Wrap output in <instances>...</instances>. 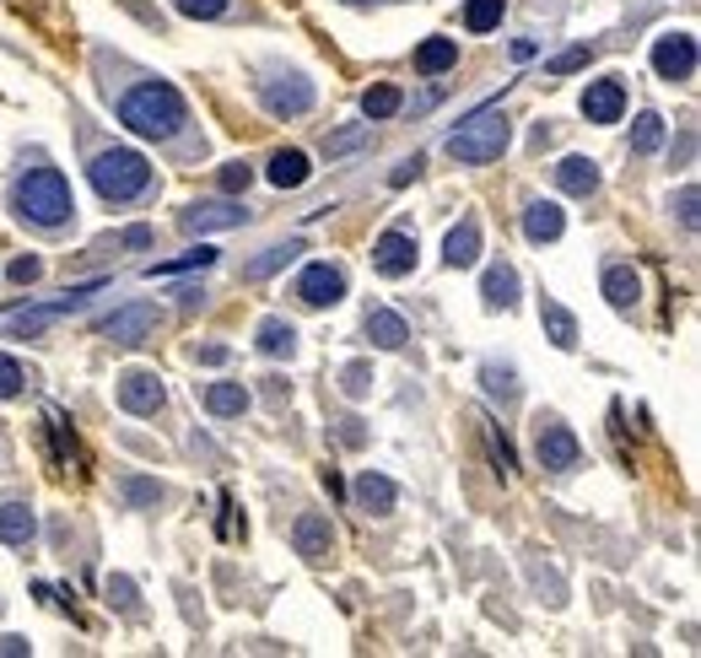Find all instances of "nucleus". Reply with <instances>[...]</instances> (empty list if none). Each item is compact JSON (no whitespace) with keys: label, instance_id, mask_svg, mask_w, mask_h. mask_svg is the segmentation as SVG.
Segmentation results:
<instances>
[{"label":"nucleus","instance_id":"de8ad7c7","mask_svg":"<svg viewBox=\"0 0 701 658\" xmlns=\"http://www.w3.org/2000/svg\"><path fill=\"white\" fill-rule=\"evenodd\" d=\"M340 443L346 449H362V421H340Z\"/></svg>","mask_w":701,"mask_h":658},{"label":"nucleus","instance_id":"09e8293b","mask_svg":"<svg viewBox=\"0 0 701 658\" xmlns=\"http://www.w3.org/2000/svg\"><path fill=\"white\" fill-rule=\"evenodd\" d=\"M491 449H497V464L512 469V443H508V438H491Z\"/></svg>","mask_w":701,"mask_h":658},{"label":"nucleus","instance_id":"4468645a","mask_svg":"<svg viewBox=\"0 0 701 658\" xmlns=\"http://www.w3.org/2000/svg\"><path fill=\"white\" fill-rule=\"evenodd\" d=\"M373 270L378 275H410L416 270V238L410 232H383L373 243Z\"/></svg>","mask_w":701,"mask_h":658},{"label":"nucleus","instance_id":"58836bf2","mask_svg":"<svg viewBox=\"0 0 701 658\" xmlns=\"http://www.w3.org/2000/svg\"><path fill=\"white\" fill-rule=\"evenodd\" d=\"M16 395H22V367H16V356H0V399Z\"/></svg>","mask_w":701,"mask_h":658},{"label":"nucleus","instance_id":"39448f33","mask_svg":"<svg viewBox=\"0 0 701 658\" xmlns=\"http://www.w3.org/2000/svg\"><path fill=\"white\" fill-rule=\"evenodd\" d=\"M653 70L664 81H691L697 76V38L691 33H658L653 38Z\"/></svg>","mask_w":701,"mask_h":658},{"label":"nucleus","instance_id":"a19ab883","mask_svg":"<svg viewBox=\"0 0 701 658\" xmlns=\"http://www.w3.org/2000/svg\"><path fill=\"white\" fill-rule=\"evenodd\" d=\"M697 205H701L697 184H686V190H680V200H675L669 211H680V227H691V232H697Z\"/></svg>","mask_w":701,"mask_h":658},{"label":"nucleus","instance_id":"4c0bfd02","mask_svg":"<svg viewBox=\"0 0 701 658\" xmlns=\"http://www.w3.org/2000/svg\"><path fill=\"white\" fill-rule=\"evenodd\" d=\"M249 184H255V168H249V162H227V168H222V190H227V195H244Z\"/></svg>","mask_w":701,"mask_h":658},{"label":"nucleus","instance_id":"dca6fc26","mask_svg":"<svg viewBox=\"0 0 701 658\" xmlns=\"http://www.w3.org/2000/svg\"><path fill=\"white\" fill-rule=\"evenodd\" d=\"M562 227H567V216H562V205H551V200H534V205L523 211V238H529V243H556Z\"/></svg>","mask_w":701,"mask_h":658},{"label":"nucleus","instance_id":"f704fd0d","mask_svg":"<svg viewBox=\"0 0 701 658\" xmlns=\"http://www.w3.org/2000/svg\"><path fill=\"white\" fill-rule=\"evenodd\" d=\"M120 491H125L129 508H157V502H162V486H157V480H140V475H125Z\"/></svg>","mask_w":701,"mask_h":658},{"label":"nucleus","instance_id":"f257e3e1","mask_svg":"<svg viewBox=\"0 0 701 658\" xmlns=\"http://www.w3.org/2000/svg\"><path fill=\"white\" fill-rule=\"evenodd\" d=\"M120 120L146 140H179V131L190 125V109L173 81H140L120 98Z\"/></svg>","mask_w":701,"mask_h":658},{"label":"nucleus","instance_id":"3c124183","mask_svg":"<svg viewBox=\"0 0 701 658\" xmlns=\"http://www.w3.org/2000/svg\"><path fill=\"white\" fill-rule=\"evenodd\" d=\"M512 60H534V38H518L512 44Z\"/></svg>","mask_w":701,"mask_h":658},{"label":"nucleus","instance_id":"2eb2a0df","mask_svg":"<svg viewBox=\"0 0 701 658\" xmlns=\"http://www.w3.org/2000/svg\"><path fill=\"white\" fill-rule=\"evenodd\" d=\"M292 545H297V556L324 561V556L335 551V529H329V519H319V513H303V519L292 524Z\"/></svg>","mask_w":701,"mask_h":658},{"label":"nucleus","instance_id":"6e6552de","mask_svg":"<svg viewBox=\"0 0 701 658\" xmlns=\"http://www.w3.org/2000/svg\"><path fill=\"white\" fill-rule=\"evenodd\" d=\"M98 286H70L60 303H44V308H27V314H16V319H5V329L11 334H22V340H33V334H44V329L55 325V319H65V314H76L87 297H92Z\"/></svg>","mask_w":701,"mask_h":658},{"label":"nucleus","instance_id":"603ef678","mask_svg":"<svg viewBox=\"0 0 701 658\" xmlns=\"http://www.w3.org/2000/svg\"><path fill=\"white\" fill-rule=\"evenodd\" d=\"M324 491H329V497H346V486H340V475H335V469H324Z\"/></svg>","mask_w":701,"mask_h":658},{"label":"nucleus","instance_id":"f3484780","mask_svg":"<svg viewBox=\"0 0 701 658\" xmlns=\"http://www.w3.org/2000/svg\"><path fill=\"white\" fill-rule=\"evenodd\" d=\"M33 540H38V519H33V508H27V502H5V508H0V545L27 551Z\"/></svg>","mask_w":701,"mask_h":658},{"label":"nucleus","instance_id":"b1692460","mask_svg":"<svg viewBox=\"0 0 701 658\" xmlns=\"http://www.w3.org/2000/svg\"><path fill=\"white\" fill-rule=\"evenodd\" d=\"M540 325H545V334H551V345H562V351H573L577 345V319L562 308V303H540Z\"/></svg>","mask_w":701,"mask_h":658},{"label":"nucleus","instance_id":"2f4dec72","mask_svg":"<svg viewBox=\"0 0 701 658\" xmlns=\"http://www.w3.org/2000/svg\"><path fill=\"white\" fill-rule=\"evenodd\" d=\"M480 384H486V395L502 399V405H512V399H518V373H512V367L486 362V367H480Z\"/></svg>","mask_w":701,"mask_h":658},{"label":"nucleus","instance_id":"c9c22d12","mask_svg":"<svg viewBox=\"0 0 701 658\" xmlns=\"http://www.w3.org/2000/svg\"><path fill=\"white\" fill-rule=\"evenodd\" d=\"M368 125H346V131L324 135V157H346V151H357V146H368Z\"/></svg>","mask_w":701,"mask_h":658},{"label":"nucleus","instance_id":"8fccbe9b","mask_svg":"<svg viewBox=\"0 0 701 658\" xmlns=\"http://www.w3.org/2000/svg\"><path fill=\"white\" fill-rule=\"evenodd\" d=\"M125 243H129V249H146V243H151V232H146V227H129Z\"/></svg>","mask_w":701,"mask_h":658},{"label":"nucleus","instance_id":"aec40b11","mask_svg":"<svg viewBox=\"0 0 701 658\" xmlns=\"http://www.w3.org/2000/svg\"><path fill=\"white\" fill-rule=\"evenodd\" d=\"M604 297H610V308H637V297H642V281H637V270L632 264H610L604 270Z\"/></svg>","mask_w":701,"mask_h":658},{"label":"nucleus","instance_id":"9d476101","mask_svg":"<svg viewBox=\"0 0 701 658\" xmlns=\"http://www.w3.org/2000/svg\"><path fill=\"white\" fill-rule=\"evenodd\" d=\"M120 405H125L129 416H157V410L168 405V389H162V378H157V373L129 367L125 378H120Z\"/></svg>","mask_w":701,"mask_h":658},{"label":"nucleus","instance_id":"7c9ffc66","mask_svg":"<svg viewBox=\"0 0 701 658\" xmlns=\"http://www.w3.org/2000/svg\"><path fill=\"white\" fill-rule=\"evenodd\" d=\"M399 103H405V98H399V87H388V81H378V87H368V92H362V114H368V120H388V114H399Z\"/></svg>","mask_w":701,"mask_h":658},{"label":"nucleus","instance_id":"0eeeda50","mask_svg":"<svg viewBox=\"0 0 701 658\" xmlns=\"http://www.w3.org/2000/svg\"><path fill=\"white\" fill-rule=\"evenodd\" d=\"M151 329H157V308H151V303H125V308H114L109 319H98V334L114 340V345H140Z\"/></svg>","mask_w":701,"mask_h":658},{"label":"nucleus","instance_id":"f8f14e48","mask_svg":"<svg viewBox=\"0 0 701 658\" xmlns=\"http://www.w3.org/2000/svg\"><path fill=\"white\" fill-rule=\"evenodd\" d=\"M297 297H303L308 308H335V303L346 297V270H340V264H308L303 281H297Z\"/></svg>","mask_w":701,"mask_h":658},{"label":"nucleus","instance_id":"6ab92c4d","mask_svg":"<svg viewBox=\"0 0 701 658\" xmlns=\"http://www.w3.org/2000/svg\"><path fill=\"white\" fill-rule=\"evenodd\" d=\"M368 340H373L378 351H399V345L410 340V325H405L394 308H373V314H368Z\"/></svg>","mask_w":701,"mask_h":658},{"label":"nucleus","instance_id":"bb28decb","mask_svg":"<svg viewBox=\"0 0 701 658\" xmlns=\"http://www.w3.org/2000/svg\"><path fill=\"white\" fill-rule=\"evenodd\" d=\"M453 60H459V44H453V38H427V44L416 49V70H421V76H443Z\"/></svg>","mask_w":701,"mask_h":658},{"label":"nucleus","instance_id":"a18cd8bd","mask_svg":"<svg viewBox=\"0 0 701 658\" xmlns=\"http://www.w3.org/2000/svg\"><path fill=\"white\" fill-rule=\"evenodd\" d=\"M421 168H427V162H421V157H405V162H399V168H394V173H388V184H410V179H416V173H421Z\"/></svg>","mask_w":701,"mask_h":658},{"label":"nucleus","instance_id":"1a4fd4ad","mask_svg":"<svg viewBox=\"0 0 701 658\" xmlns=\"http://www.w3.org/2000/svg\"><path fill=\"white\" fill-rule=\"evenodd\" d=\"M259 98H264V109H270L275 120H297V114L314 109V81H303V76H281V81H264Z\"/></svg>","mask_w":701,"mask_h":658},{"label":"nucleus","instance_id":"5fc2aeb1","mask_svg":"<svg viewBox=\"0 0 701 658\" xmlns=\"http://www.w3.org/2000/svg\"><path fill=\"white\" fill-rule=\"evenodd\" d=\"M351 5H368V0H351Z\"/></svg>","mask_w":701,"mask_h":658},{"label":"nucleus","instance_id":"a211bd4d","mask_svg":"<svg viewBox=\"0 0 701 658\" xmlns=\"http://www.w3.org/2000/svg\"><path fill=\"white\" fill-rule=\"evenodd\" d=\"M556 184H562L567 195L588 200L599 190V162H588V157H562V162H556Z\"/></svg>","mask_w":701,"mask_h":658},{"label":"nucleus","instance_id":"72a5a7b5","mask_svg":"<svg viewBox=\"0 0 701 658\" xmlns=\"http://www.w3.org/2000/svg\"><path fill=\"white\" fill-rule=\"evenodd\" d=\"M658 146H664V120H658V114H637V120H632V151L647 157V151H658Z\"/></svg>","mask_w":701,"mask_h":658},{"label":"nucleus","instance_id":"49530a36","mask_svg":"<svg viewBox=\"0 0 701 658\" xmlns=\"http://www.w3.org/2000/svg\"><path fill=\"white\" fill-rule=\"evenodd\" d=\"M227 356H233L227 345H194V362H205V367H222Z\"/></svg>","mask_w":701,"mask_h":658},{"label":"nucleus","instance_id":"ddd939ff","mask_svg":"<svg viewBox=\"0 0 701 658\" xmlns=\"http://www.w3.org/2000/svg\"><path fill=\"white\" fill-rule=\"evenodd\" d=\"M179 222H184V232H222V227H244L249 211H244L238 200H200V205H190Z\"/></svg>","mask_w":701,"mask_h":658},{"label":"nucleus","instance_id":"20e7f679","mask_svg":"<svg viewBox=\"0 0 701 658\" xmlns=\"http://www.w3.org/2000/svg\"><path fill=\"white\" fill-rule=\"evenodd\" d=\"M508 140H512V120L502 109H475L459 131L448 135V157L464 162V168H486V162H497L508 151Z\"/></svg>","mask_w":701,"mask_h":658},{"label":"nucleus","instance_id":"393cba45","mask_svg":"<svg viewBox=\"0 0 701 658\" xmlns=\"http://www.w3.org/2000/svg\"><path fill=\"white\" fill-rule=\"evenodd\" d=\"M480 292H486L491 308H512V303H518V270H512V264H491L486 281H480Z\"/></svg>","mask_w":701,"mask_h":658},{"label":"nucleus","instance_id":"cd10ccee","mask_svg":"<svg viewBox=\"0 0 701 658\" xmlns=\"http://www.w3.org/2000/svg\"><path fill=\"white\" fill-rule=\"evenodd\" d=\"M297 254H303V238H292V243H275V249H264V254H259V260L249 264L244 275H249V281H264V275H275V270H286V264L297 260Z\"/></svg>","mask_w":701,"mask_h":658},{"label":"nucleus","instance_id":"5701e85b","mask_svg":"<svg viewBox=\"0 0 701 658\" xmlns=\"http://www.w3.org/2000/svg\"><path fill=\"white\" fill-rule=\"evenodd\" d=\"M308 173H314V168H308L303 151H275V157H270V184H275V190H303Z\"/></svg>","mask_w":701,"mask_h":658},{"label":"nucleus","instance_id":"4be33fe9","mask_svg":"<svg viewBox=\"0 0 701 658\" xmlns=\"http://www.w3.org/2000/svg\"><path fill=\"white\" fill-rule=\"evenodd\" d=\"M357 502H362L368 513H394L399 491H394V480H388V475H378V469H368V475L357 480Z\"/></svg>","mask_w":701,"mask_h":658},{"label":"nucleus","instance_id":"79ce46f5","mask_svg":"<svg viewBox=\"0 0 701 658\" xmlns=\"http://www.w3.org/2000/svg\"><path fill=\"white\" fill-rule=\"evenodd\" d=\"M38 275H44V260H38V254H22V260H11V281H16V286H33Z\"/></svg>","mask_w":701,"mask_h":658},{"label":"nucleus","instance_id":"c756f323","mask_svg":"<svg viewBox=\"0 0 701 658\" xmlns=\"http://www.w3.org/2000/svg\"><path fill=\"white\" fill-rule=\"evenodd\" d=\"M502 11H508V0H470L464 5V27L470 33H491V27H502Z\"/></svg>","mask_w":701,"mask_h":658},{"label":"nucleus","instance_id":"7ed1b4c3","mask_svg":"<svg viewBox=\"0 0 701 658\" xmlns=\"http://www.w3.org/2000/svg\"><path fill=\"white\" fill-rule=\"evenodd\" d=\"M87 179H92L98 200H109V205H129V200H140L146 190H151V162H146L140 151H129V146H109V151H98V157H92Z\"/></svg>","mask_w":701,"mask_h":658},{"label":"nucleus","instance_id":"423d86ee","mask_svg":"<svg viewBox=\"0 0 701 658\" xmlns=\"http://www.w3.org/2000/svg\"><path fill=\"white\" fill-rule=\"evenodd\" d=\"M534 449H540V464H545V469H556V475H567V469L583 464V443H577V432H573V427H562L556 416H545V421H540V443H534Z\"/></svg>","mask_w":701,"mask_h":658},{"label":"nucleus","instance_id":"ea45409f","mask_svg":"<svg viewBox=\"0 0 701 658\" xmlns=\"http://www.w3.org/2000/svg\"><path fill=\"white\" fill-rule=\"evenodd\" d=\"M184 16H194V22H211V16H222L227 11V0H173Z\"/></svg>","mask_w":701,"mask_h":658},{"label":"nucleus","instance_id":"412c9836","mask_svg":"<svg viewBox=\"0 0 701 658\" xmlns=\"http://www.w3.org/2000/svg\"><path fill=\"white\" fill-rule=\"evenodd\" d=\"M443 260L453 264V270H470V264L480 260V227H475V222H459V227L448 232Z\"/></svg>","mask_w":701,"mask_h":658},{"label":"nucleus","instance_id":"c03bdc74","mask_svg":"<svg viewBox=\"0 0 701 658\" xmlns=\"http://www.w3.org/2000/svg\"><path fill=\"white\" fill-rule=\"evenodd\" d=\"M109 599H114L120 610H135V583H129V578H109Z\"/></svg>","mask_w":701,"mask_h":658},{"label":"nucleus","instance_id":"864d4df0","mask_svg":"<svg viewBox=\"0 0 701 658\" xmlns=\"http://www.w3.org/2000/svg\"><path fill=\"white\" fill-rule=\"evenodd\" d=\"M0 654L16 658V654H27V643H22V637H5V643H0Z\"/></svg>","mask_w":701,"mask_h":658},{"label":"nucleus","instance_id":"9b49d317","mask_svg":"<svg viewBox=\"0 0 701 658\" xmlns=\"http://www.w3.org/2000/svg\"><path fill=\"white\" fill-rule=\"evenodd\" d=\"M583 114H588V125H615V120L626 114V87H621V76H599V81H588V92H583Z\"/></svg>","mask_w":701,"mask_h":658},{"label":"nucleus","instance_id":"37998d69","mask_svg":"<svg viewBox=\"0 0 701 658\" xmlns=\"http://www.w3.org/2000/svg\"><path fill=\"white\" fill-rule=\"evenodd\" d=\"M588 66V49H567V55H556V60H551V76H573V70H583Z\"/></svg>","mask_w":701,"mask_h":658},{"label":"nucleus","instance_id":"f03ea898","mask_svg":"<svg viewBox=\"0 0 701 658\" xmlns=\"http://www.w3.org/2000/svg\"><path fill=\"white\" fill-rule=\"evenodd\" d=\"M16 216L22 222H33L38 232H60L65 222L76 216V200H70V184H65L60 168H49V162H33L22 179H16Z\"/></svg>","mask_w":701,"mask_h":658},{"label":"nucleus","instance_id":"e433bc0d","mask_svg":"<svg viewBox=\"0 0 701 658\" xmlns=\"http://www.w3.org/2000/svg\"><path fill=\"white\" fill-rule=\"evenodd\" d=\"M340 389H346V399H362L373 389V367H368V362H351V367L340 373Z\"/></svg>","mask_w":701,"mask_h":658},{"label":"nucleus","instance_id":"a878e982","mask_svg":"<svg viewBox=\"0 0 701 658\" xmlns=\"http://www.w3.org/2000/svg\"><path fill=\"white\" fill-rule=\"evenodd\" d=\"M249 405H255V399H249L244 384H211V389H205V410L222 416V421H227V416H244Z\"/></svg>","mask_w":701,"mask_h":658},{"label":"nucleus","instance_id":"473e14b6","mask_svg":"<svg viewBox=\"0 0 701 658\" xmlns=\"http://www.w3.org/2000/svg\"><path fill=\"white\" fill-rule=\"evenodd\" d=\"M216 264V249H190V254H179V260H162V264H151L146 275H184V270H211Z\"/></svg>","mask_w":701,"mask_h":658},{"label":"nucleus","instance_id":"c85d7f7f","mask_svg":"<svg viewBox=\"0 0 701 658\" xmlns=\"http://www.w3.org/2000/svg\"><path fill=\"white\" fill-rule=\"evenodd\" d=\"M259 351L264 356H292L297 351V329L286 325V319H264L259 325Z\"/></svg>","mask_w":701,"mask_h":658}]
</instances>
